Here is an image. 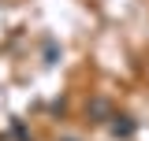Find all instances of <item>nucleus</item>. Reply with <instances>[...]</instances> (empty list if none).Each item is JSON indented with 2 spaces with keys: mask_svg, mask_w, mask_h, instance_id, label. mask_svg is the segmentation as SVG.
I'll use <instances>...</instances> for the list:
<instances>
[{
  "mask_svg": "<svg viewBox=\"0 0 149 141\" xmlns=\"http://www.w3.org/2000/svg\"><path fill=\"white\" fill-rule=\"evenodd\" d=\"M112 119H116V123H112V134H116V138H130V134H134V123H130L127 115H112Z\"/></svg>",
  "mask_w": 149,
  "mask_h": 141,
  "instance_id": "1",
  "label": "nucleus"
}]
</instances>
